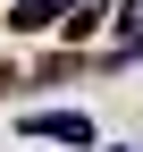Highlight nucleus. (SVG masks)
Masks as SVG:
<instances>
[{
  "instance_id": "nucleus-2",
  "label": "nucleus",
  "mask_w": 143,
  "mask_h": 152,
  "mask_svg": "<svg viewBox=\"0 0 143 152\" xmlns=\"http://www.w3.org/2000/svg\"><path fill=\"white\" fill-rule=\"evenodd\" d=\"M110 9H118V0H59V34H67V42H84Z\"/></svg>"
},
{
  "instance_id": "nucleus-3",
  "label": "nucleus",
  "mask_w": 143,
  "mask_h": 152,
  "mask_svg": "<svg viewBox=\"0 0 143 152\" xmlns=\"http://www.w3.org/2000/svg\"><path fill=\"white\" fill-rule=\"evenodd\" d=\"M9 26H59V0H17Z\"/></svg>"
},
{
  "instance_id": "nucleus-1",
  "label": "nucleus",
  "mask_w": 143,
  "mask_h": 152,
  "mask_svg": "<svg viewBox=\"0 0 143 152\" xmlns=\"http://www.w3.org/2000/svg\"><path fill=\"white\" fill-rule=\"evenodd\" d=\"M25 135H42V144H93V118L84 110H34Z\"/></svg>"
},
{
  "instance_id": "nucleus-5",
  "label": "nucleus",
  "mask_w": 143,
  "mask_h": 152,
  "mask_svg": "<svg viewBox=\"0 0 143 152\" xmlns=\"http://www.w3.org/2000/svg\"><path fill=\"white\" fill-rule=\"evenodd\" d=\"M101 152H126V144H101Z\"/></svg>"
},
{
  "instance_id": "nucleus-4",
  "label": "nucleus",
  "mask_w": 143,
  "mask_h": 152,
  "mask_svg": "<svg viewBox=\"0 0 143 152\" xmlns=\"http://www.w3.org/2000/svg\"><path fill=\"white\" fill-rule=\"evenodd\" d=\"M118 34H126V42H143V0H118Z\"/></svg>"
}]
</instances>
